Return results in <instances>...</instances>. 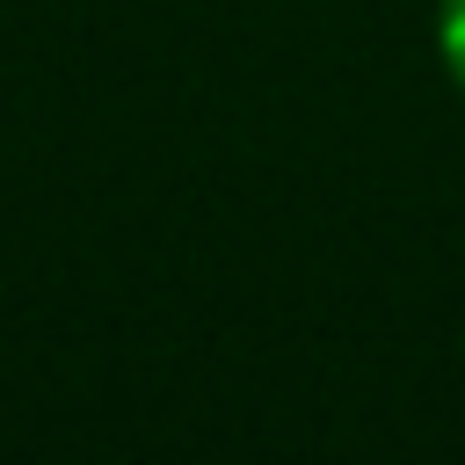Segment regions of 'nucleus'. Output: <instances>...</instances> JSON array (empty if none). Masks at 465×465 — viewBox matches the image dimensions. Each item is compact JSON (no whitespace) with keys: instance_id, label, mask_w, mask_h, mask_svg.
I'll return each instance as SVG.
<instances>
[{"instance_id":"obj_1","label":"nucleus","mask_w":465,"mask_h":465,"mask_svg":"<svg viewBox=\"0 0 465 465\" xmlns=\"http://www.w3.org/2000/svg\"><path fill=\"white\" fill-rule=\"evenodd\" d=\"M436 58H443L450 87L465 94V0H436Z\"/></svg>"}]
</instances>
